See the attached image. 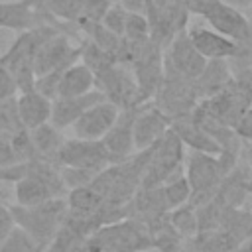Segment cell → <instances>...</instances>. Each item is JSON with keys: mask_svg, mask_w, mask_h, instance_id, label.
I'll use <instances>...</instances> for the list:
<instances>
[{"mask_svg": "<svg viewBox=\"0 0 252 252\" xmlns=\"http://www.w3.org/2000/svg\"><path fill=\"white\" fill-rule=\"evenodd\" d=\"M57 30H61V28H57L53 24H39L32 30H26V32L18 33L16 39L12 41V45L0 55V65H4L12 73V77L18 83L20 93L33 89V85H35L33 63H35L37 49Z\"/></svg>", "mask_w": 252, "mask_h": 252, "instance_id": "obj_1", "label": "cell"}, {"mask_svg": "<svg viewBox=\"0 0 252 252\" xmlns=\"http://www.w3.org/2000/svg\"><path fill=\"white\" fill-rule=\"evenodd\" d=\"M10 211L14 224L24 232H28L45 250V246L51 242V238L67 219V201L65 197H55L35 207L12 205Z\"/></svg>", "mask_w": 252, "mask_h": 252, "instance_id": "obj_2", "label": "cell"}, {"mask_svg": "<svg viewBox=\"0 0 252 252\" xmlns=\"http://www.w3.org/2000/svg\"><path fill=\"white\" fill-rule=\"evenodd\" d=\"M207 59L193 47L187 30L175 35L163 49V73L167 79H181L193 83L205 69Z\"/></svg>", "mask_w": 252, "mask_h": 252, "instance_id": "obj_3", "label": "cell"}, {"mask_svg": "<svg viewBox=\"0 0 252 252\" xmlns=\"http://www.w3.org/2000/svg\"><path fill=\"white\" fill-rule=\"evenodd\" d=\"M189 16V10L179 0H154L146 18L150 24V39L165 49L175 35L187 30Z\"/></svg>", "mask_w": 252, "mask_h": 252, "instance_id": "obj_4", "label": "cell"}, {"mask_svg": "<svg viewBox=\"0 0 252 252\" xmlns=\"http://www.w3.org/2000/svg\"><path fill=\"white\" fill-rule=\"evenodd\" d=\"M197 16H201L211 26V30L234 39L236 43L252 39V22L244 16V12L220 0H211L207 6H203V10Z\"/></svg>", "mask_w": 252, "mask_h": 252, "instance_id": "obj_5", "label": "cell"}, {"mask_svg": "<svg viewBox=\"0 0 252 252\" xmlns=\"http://www.w3.org/2000/svg\"><path fill=\"white\" fill-rule=\"evenodd\" d=\"M59 167H77L100 173L110 163V158L102 146V142L79 140V138H65L59 154H57Z\"/></svg>", "mask_w": 252, "mask_h": 252, "instance_id": "obj_6", "label": "cell"}, {"mask_svg": "<svg viewBox=\"0 0 252 252\" xmlns=\"http://www.w3.org/2000/svg\"><path fill=\"white\" fill-rule=\"evenodd\" d=\"M81 57V45H73L69 35H65L61 30H57L53 35H49L35 55V79L53 71L67 69L69 65L77 63Z\"/></svg>", "mask_w": 252, "mask_h": 252, "instance_id": "obj_7", "label": "cell"}, {"mask_svg": "<svg viewBox=\"0 0 252 252\" xmlns=\"http://www.w3.org/2000/svg\"><path fill=\"white\" fill-rule=\"evenodd\" d=\"M118 114H120V108L116 104H112L110 100L96 102L94 106H91L89 110H85L77 118V122L71 126L73 138L100 142L108 134V130L112 128V124L116 122Z\"/></svg>", "mask_w": 252, "mask_h": 252, "instance_id": "obj_8", "label": "cell"}, {"mask_svg": "<svg viewBox=\"0 0 252 252\" xmlns=\"http://www.w3.org/2000/svg\"><path fill=\"white\" fill-rule=\"evenodd\" d=\"M171 128V120L156 106V104H142L138 106L134 118V148L136 152L148 150L156 146Z\"/></svg>", "mask_w": 252, "mask_h": 252, "instance_id": "obj_9", "label": "cell"}, {"mask_svg": "<svg viewBox=\"0 0 252 252\" xmlns=\"http://www.w3.org/2000/svg\"><path fill=\"white\" fill-rule=\"evenodd\" d=\"M138 106L136 108H124L120 110L116 122L112 124V128L108 130V134L100 140L110 163H120L126 161L128 158H132L134 148V118H136Z\"/></svg>", "mask_w": 252, "mask_h": 252, "instance_id": "obj_10", "label": "cell"}, {"mask_svg": "<svg viewBox=\"0 0 252 252\" xmlns=\"http://www.w3.org/2000/svg\"><path fill=\"white\" fill-rule=\"evenodd\" d=\"M187 35L193 47L207 61H230L238 53V43L211 28H191Z\"/></svg>", "mask_w": 252, "mask_h": 252, "instance_id": "obj_11", "label": "cell"}, {"mask_svg": "<svg viewBox=\"0 0 252 252\" xmlns=\"http://www.w3.org/2000/svg\"><path fill=\"white\" fill-rule=\"evenodd\" d=\"M100 100H106V96L100 89H94V91H91L87 94H79V96L55 98L51 104V120L49 122L59 130L71 128L85 110H89L91 106H94Z\"/></svg>", "mask_w": 252, "mask_h": 252, "instance_id": "obj_12", "label": "cell"}, {"mask_svg": "<svg viewBox=\"0 0 252 252\" xmlns=\"http://www.w3.org/2000/svg\"><path fill=\"white\" fill-rule=\"evenodd\" d=\"M43 24L37 0H0V30L26 32Z\"/></svg>", "mask_w": 252, "mask_h": 252, "instance_id": "obj_13", "label": "cell"}, {"mask_svg": "<svg viewBox=\"0 0 252 252\" xmlns=\"http://www.w3.org/2000/svg\"><path fill=\"white\" fill-rule=\"evenodd\" d=\"M51 104L53 100L37 93L35 89L22 91L16 96V106L20 120L26 130H33L41 124H47L51 120Z\"/></svg>", "mask_w": 252, "mask_h": 252, "instance_id": "obj_14", "label": "cell"}, {"mask_svg": "<svg viewBox=\"0 0 252 252\" xmlns=\"http://www.w3.org/2000/svg\"><path fill=\"white\" fill-rule=\"evenodd\" d=\"M232 81H234V75L228 61H207L203 73L193 81V87L199 100H205L222 93Z\"/></svg>", "mask_w": 252, "mask_h": 252, "instance_id": "obj_15", "label": "cell"}, {"mask_svg": "<svg viewBox=\"0 0 252 252\" xmlns=\"http://www.w3.org/2000/svg\"><path fill=\"white\" fill-rule=\"evenodd\" d=\"M171 130L175 132V136L181 140L183 146L191 148V152H203V154H213V156L220 154L219 144L213 140V136L203 126H199L193 120V114L173 120L171 122Z\"/></svg>", "mask_w": 252, "mask_h": 252, "instance_id": "obj_16", "label": "cell"}, {"mask_svg": "<svg viewBox=\"0 0 252 252\" xmlns=\"http://www.w3.org/2000/svg\"><path fill=\"white\" fill-rule=\"evenodd\" d=\"M96 89V77L94 73L81 61L69 65L59 81V93L57 98H65V96H79V94H87L91 91Z\"/></svg>", "mask_w": 252, "mask_h": 252, "instance_id": "obj_17", "label": "cell"}, {"mask_svg": "<svg viewBox=\"0 0 252 252\" xmlns=\"http://www.w3.org/2000/svg\"><path fill=\"white\" fill-rule=\"evenodd\" d=\"M30 138H32L33 154L37 159L57 163V154L65 142L63 130H59L51 122H47V124H41V126L30 130Z\"/></svg>", "mask_w": 252, "mask_h": 252, "instance_id": "obj_18", "label": "cell"}, {"mask_svg": "<svg viewBox=\"0 0 252 252\" xmlns=\"http://www.w3.org/2000/svg\"><path fill=\"white\" fill-rule=\"evenodd\" d=\"M159 187H161V195H163V201L167 205V211H173L181 205H187L191 199V185H189L183 169L173 173Z\"/></svg>", "mask_w": 252, "mask_h": 252, "instance_id": "obj_19", "label": "cell"}, {"mask_svg": "<svg viewBox=\"0 0 252 252\" xmlns=\"http://www.w3.org/2000/svg\"><path fill=\"white\" fill-rule=\"evenodd\" d=\"M87 238L89 236H85L75 224H71L65 219L63 226L55 232V236L51 238V242L45 246L43 252H79Z\"/></svg>", "mask_w": 252, "mask_h": 252, "instance_id": "obj_20", "label": "cell"}, {"mask_svg": "<svg viewBox=\"0 0 252 252\" xmlns=\"http://www.w3.org/2000/svg\"><path fill=\"white\" fill-rule=\"evenodd\" d=\"M167 219L171 222V226L177 230V234L183 240H191L199 234V220H197V211L187 203L181 205L173 211L167 213Z\"/></svg>", "mask_w": 252, "mask_h": 252, "instance_id": "obj_21", "label": "cell"}, {"mask_svg": "<svg viewBox=\"0 0 252 252\" xmlns=\"http://www.w3.org/2000/svg\"><path fill=\"white\" fill-rule=\"evenodd\" d=\"M20 130H24V124H22L20 114H18L16 98L0 102V138L10 140Z\"/></svg>", "mask_w": 252, "mask_h": 252, "instance_id": "obj_22", "label": "cell"}, {"mask_svg": "<svg viewBox=\"0 0 252 252\" xmlns=\"http://www.w3.org/2000/svg\"><path fill=\"white\" fill-rule=\"evenodd\" d=\"M0 252H43V248L28 232L14 226L6 240L0 244Z\"/></svg>", "mask_w": 252, "mask_h": 252, "instance_id": "obj_23", "label": "cell"}, {"mask_svg": "<svg viewBox=\"0 0 252 252\" xmlns=\"http://www.w3.org/2000/svg\"><path fill=\"white\" fill-rule=\"evenodd\" d=\"M122 39L132 41V43L148 41L150 39V24H148V20L144 16H138V14H126Z\"/></svg>", "mask_w": 252, "mask_h": 252, "instance_id": "obj_24", "label": "cell"}, {"mask_svg": "<svg viewBox=\"0 0 252 252\" xmlns=\"http://www.w3.org/2000/svg\"><path fill=\"white\" fill-rule=\"evenodd\" d=\"M126 14H128V12H126L118 2H112V6L108 8V12L104 14V18H102L100 24H102L110 33L122 37V33H124V24H126Z\"/></svg>", "mask_w": 252, "mask_h": 252, "instance_id": "obj_25", "label": "cell"}, {"mask_svg": "<svg viewBox=\"0 0 252 252\" xmlns=\"http://www.w3.org/2000/svg\"><path fill=\"white\" fill-rule=\"evenodd\" d=\"M112 2L114 0H85V16L79 22V26L102 22V18L108 12V8L112 6Z\"/></svg>", "mask_w": 252, "mask_h": 252, "instance_id": "obj_26", "label": "cell"}, {"mask_svg": "<svg viewBox=\"0 0 252 252\" xmlns=\"http://www.w3.org/2000/svg\"><path fill=\"white\" fill-rule=\"evenodd\" d=\"M232 130L242 144H252V106L246 108L236 118V122L232 124Z\"/></svg>", "mask_w": 252, "mask_h": 252, "instance_id": "obj_27", "label": "cell"}, {"mask_svg": "<svg viewBox=\"0 0 252 252\" xmlns=\"http://www.w3.org/2000/svg\"><path fill=\"white\" fill-rule=\"evenodd\" d=\"M18 93H20V89H18L16 79L12 77V73L4 65H0V102L16 98Z\"/></svg>", "mask_w": 252, "mask_h": 252, "instance_id": "obj_28", "label": "cell"}, {"mask_svg": "<svg viewBox=\"0 0 252 252\" xmlns=\"http://www.w3.org/2000/svg\"><path fill=\"white\" fill-rule=\"evenodd\" d=\"M128 14H138V16H144L148 18L150 10H152V4L154 0H116Z\"/></svg>", "mask_w": 252, "mask_h": 252, "instance_id": "obj_29", "label": "cell"}, {"mask_svg": "<svg viewBox=\"0 0 252 252\" xmlns=\"http://www.w3.org/2000/svg\"><path fill=\"white\" fill-rule=\"evenodd\" d=\"M16 224H14V219H12V211H10V207L8 205H4L2 201H0V244L6 240V236L12 232V228H14Z\"/></svg>", "mask_w": 252, "mask_h": 252, "instance_id": "obj_30", "label": "cell"}, {"mask_svg": "<svg viewBox=\"0 0 252 252\" xmlns=\"http://www.w3.org/2000/svg\"><path fill=\"white\" fill-rule=\"evenodd\" d=\"M16 163H20V161L16 158V152H14L12 144H10V140L0 138V169L10 167V165H16Z\"/></svg>", "mask_w": 252, "mask_h": 252, "instance_id": "obj_31", "label": "cell"}, {"mask_svg": "<svg viewBox=\"0 0 252 252\" xmlns=\"http://www.w3.org/2000/svg\"><path fill=\"white\" fill-rule=\"evenodd\" d=\"M179 2L189 10V14H199L203 6H207L211 0H179Z\"/></svg>", "mask_w": 252, "mask_h": 252, "instance_id": "obj_32", "label": "cell"}, {"mask_svg": "<svg viewBox=\"0 0 252 252\" xmlns=\"http://www.w3.org/2000/svg\"><path fill=\"white\" fill-rule=\"evenodd\" d=\"M220 2H224V4L232 6V8L240 10V12H244V10L252 8V0H220Z\"/></svg>", "mask_w": 252, "mask_h": 252, "instance_id": "obj_33", "label": "cell"}, {"mask_svg": "<svg viewBox=\"0 0 252 252\" xmlns=\"http://www.w3.org/2000/svg\"><path fill=\"white\" fill-rule=\"evenodd\" d=\"M148 252H159V250H154V248H152V250H148Z\"/></svg>", "mask_w": 252, "mask_h": 252, "instance_id": "obj_34", "label": "cell"}]
</instances>
